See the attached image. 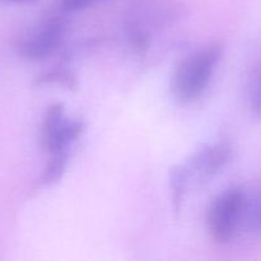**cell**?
<instances>
[{"label": "cell", "mask_w": 261, "mask_h": 261, "mask_svg": "<svg viewBox=\"0 0 261 261\" xmlns=\"http://www.w3.org/2000/svg\"><path fill=\"white\" fill-rule=\"evenodd\" d=\"M222 50L213 45L186 56L177 65L171 81V92L180 103H190L201 96L212 79Z\"/></svg>", "instance_id": "obj_1"}, {"label": "cell", "mask_w": 261, "mask_h": 261, "mask_svg": "<svg viewBox=\"0 0 261 261\" xmlns=\"http://www.w3.org/2000/svg\"><path fill=\"white\" fill-rule=\"evenodd\" d=\"M247 201L244 191L231 189L217 196L206 216L208 231L217 244H227L233 239L240 221L245 217Z\"/></svg>", "instance_id": "obj_2"}, {"label": "cell", "mask_w": 261, "mask_h": 261, "mask_svg": "<svg viewBox=\"0 0 261 261\" xmlns=\"http://www.w3.org/2000/svg\"><path fill=\"white\" fill-rule=\"evenodd\" d=\"M86 125L81 120L66 119L64 106L61 103L51 105L43 117L41 127V144L47 153L66 152L69 145L75 142Z\"/></svg>", "instance_id": "obj_3"}, {"label": "cell", "mask_w": 261, "mask_h": 261, "mask_svg": "<svg viewBox=\"0 0 261 261\" xmlns=\"http://www.w3.org/2000/svg\"><path fill=\"white\" fill-rule=\"evenodd\" d=\"M231 155V145L227 142H218L216 144L205 145L199 149L195 154L191 155V158L185 165H181V170L189 185L191 180L196 182H203L216 176L229 162Z\"/></svg>", "instance_id": "obj_4"}, {"label": "cell", "mask_w": 261, "mask_h": 261, "mask_svg": "<svg viewBox=\"0 0 261 261\" xmlns=\"http://www.w3.org/2000/svg\"><path fill=\"white\" fill-rule=\"evenodd\" d=\"M64 35V23L60 18L53 17L38 25L30 36L18 45V53L30 60L47 58L60 45Z\"/></svg>", "instance_id": "obj_5"}, {"label": "cell", "mask_w": 261, "mask_h": 261, "mask_svg": "<svg viewBox=\"0 0 261 261\" xmlns=\"http://www.w3.org/2000/svg\"><path fill=\"white\" fill-rule=\"evenodd\" d=\"M68 154L66 152H58L54 153L51 160L48 161L47 166H46L45 171L41 177V182L45 185H51V184L58 182L63 176L64 171H65L66 162H68Z\"/></svg>", "instance_id": "obj_6"}, {"label": "cell", "mask_w": 261, "mask_h": 261, "mask_svg": "<svg viewBox=\"0 0 261 261\" xmlns=\"http://www.w3.org/2000/svg\"><path fill=\"white\" fill-rule=\"evenodd\" d=\"M60 83L63 86L68 87V88L73 89L76 87V82L75 78L70 74V71L65 70L63 68H58L54 69V70L47 71V73H43L42 75H40L36 81L37 84H45V83Z\"/></svg>", "instance_id": "obj_7"}, {"label": "cell", "mask_w": 261, "mask_h": 261, "mask_svg": "<svg viewBox=\"0 0 261 261\" xmlns=\"http://www.w3.org/2000/svg\"><path fill=\"white\" fill-rule=\"evenodd\" d=\"M250 103L252 111L256 115H261V64L252 79L251 91H250Z\"/></svg>", "instance_id": "obj_8"}, {"label": "cell", "mask_w": 261, "mask_h": 261, "mask_svg": "<svg viewBox=\"0 0 261 261\" xmlns=\"http://www.w3.org/2000/svg\"><path fill=\"white\" fill-rule=\"evenodd\" d=\"M245 216L250 219V222L255 227L261 229V196L257 199V201L254 205H250V203L247 201V208Z\"/></svg>", "instance_id": "obj_9"}, {"label": "cell", "mask_w": 261, "mask_h": 261, "mask_svg": "<svg viewBox=\"0 0 261 261\" xmlns=\"http://www.w3.org/2000/svg\"><path fill=\"white\" fill-rule=\"evenodd\" d=\"M93 2L94 0H61V5L65 10L75 12V10H81L89 7Z\"/></svg>", "instance_id": "obj_10"}, {"label": "cell", "mask_w": 261, "mask_h": 261, "mask_svg": "<svg viewBox=\"0 0 261 261\" xmlns=\"http://www.w3.org/2000/svg\"><path fill=\"white\" fill-rule=\"evenodd\" d=\"M37 0H0V3H8V4H32Z\"/></svg>", "instance_id": "obj_11"}]
</instances>
